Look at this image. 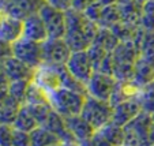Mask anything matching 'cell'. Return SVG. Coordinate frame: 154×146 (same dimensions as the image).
I'll return each mask as SVG.
<instances>
[{"label": "cell", "instance_id": "obj_17", "mask_svg": "<svg viewBox=\"0 0 154 146\" xmlns=\"http://www.w3.org/2000/svg\"><path fill=\"white\" fill-rule=\"evenodd\" d=\"M64 119H66V123H67V127L70 130L71 135L79 143L89 141L93 137L94 132H96V130L90 126V123L87 122V120H85L81 115L64 117Z\"/></svg>", "mask_w": 154, "mask_h": 146}, {"label": "cell", "instance_id": "obj_37", "mask_svg": "<svg viewBox=\"0 0 154 146\" xmlns=\"http://www.w3.org/2000/svg\"><path fill=\"white\" fill-rule=\"evenodd\" d=\"M89 143H90V146H113L101 132H98V131L94 132L93 137L89 139Z\"/></svg>", "mask_w": 154, "mask_h": 146}, {"label": "cell", "instance_id": "obj_30", "mask_svg": "<svg viewBox=\"0 0 154 146\" xmlns=\"http://www.w3.org/2000/svg\"><path fill=\"white\" fill-rule=\"evenodd\" d=\"M32 81H15L10 82V88H8V94L12 98H15L17 101H19L20 104L25 105V100H26V93L29 89Z\"/></svg>", "mask_w": 154, "mask_h": 146}, {"label": "cell", "instance_id": "obj_43", "mask_svg": "<svg viewBox=\"0 0 154 146\" xmlns=\"http://www.w3.org/2000/svg\"><path fill=\"white\" fill-rule=\"evenodd\" d=\"M147 2H149V0H134V3L138 4V6H140V7H143L146 3H147Z\"/></svg>", "mask_w": 154, "mask_h": 146}, {"label": "cell", "instance_id": "obj_4", "mask_svg": "<svg viewBox=\"0 0 154 146\" xmlns=\"http://www.w3.org/2000/svg\"><path fill=\"white\" fill-rule=\"evenodd\" d=\"M153 126L151 115L140 112L132 122L124 126V145L150 146V130Z\"/></svg>", "mask_w": 154, "mask_h": 146}, {"label": "cell", "instance_id": "obj_45", "mask_svg": "<svg viewBox=\"0 0 154 146\" xmlns=\"http://www.w3.org/2000/svg\"><path fill=\"white\" fill-rule=\"evenodd\" d=\"M151 119H153V123H154V113L151 115Z\"/></svg>", "mask_w": 154, "mask_h": 146}, {"label": "cell", "instance_id": "obj_5", "mask_svg": "<svg viewBox=\"0 0 154 146\" xmlns=\"http://www.w3.org/2000/svg\"><path fill=\"white\" fill-rule=\"evenodd\" d=\"M12 56L18 60L23 61L33 70H37L40 66L44 64L42 61V44L34 41L20 38L12 44Z\"/></svg>", "mask_w": 154, "mask_h": 146}, {"label": "cell", "instance_id": "obj_28", "mask_svg": "<svg viewBox=\"0 0 154 146\" xmlns=\"http://www.w3.org/2000/svg\"><path fill=\"white\" fill-rule=\"evenodd\" d=\"M48 102H49V94L32 82L27 89L25 105H37V104H48Z\"/></svg>", "mask_w": 154, "mask_h": 146}, {"label": "cell", "instance_id": "obj_31", "mask_svg": "<svg viewBox=\"0 0 154 146\" xmlns=\"http://www.w3.org/2000/svg\"><path fill=\"white\" fill-rule=\"evenodd\" d=\"M26 107L40 126H44V123L47 122L49 115L53 112L51 102H48V104H37V105H26Z\"/></svg>", "mask_w": 154, "mask_h": 146}, {"label": "cell", "instance_id": "obj_16", "mask_svg": "<svg viewBox=\"0 0 154 146\" xmlns=\"http://www.w3.org/2000/svg\"><path fill=\"white\" fill-rule=\"evenodd\" d=\"M23 38L34 41V42H40V44H42L44 41L49 38L45 23L38 12L30 15L23 20Z\"/></svg>", "mask_w": 154, "mask_h": 146}, {"label": "cell", "instance_id": "obj_33", "mask_svg": "<svg viewBox=\"0 0 154 146\" xmlns=\"http://www.w3.org/2000/svg\"><path fill=\"white\" fill-rule=\"evenodd\" d=\"M11 146H32V138H30V134L29 132L19 131V130L14 129Z\"/></svg>", "mask_w": 154, "mask_h": 146}, {"label": "cell", "instance_id": "obj_20", "mask_svg": "<svg viewBox=\"0 0 154 146\" xmlns=\"http://www.w3.org/2000/svg\"><path fill=\"white\" fill-rule=\"evenodd\" d=\"M23 104H20L11 96H6L0 100V124H10L15 122Z\"/></svg>", "mask_w": 154, "mask_h": 146}, {"label": "cell", "instance_id": "obj_42", "mask_svg": "<svg viewBox=\"0 0 154 146\" xmlns=\"http://www.w3.org/2000/svg\"><path fill=\"white\" fill-rule=\"evenodd\" d=\"M59 146H81V143L76 141H68V142H60Z\"/></svg>", "mask_w": 154, "mask_h": 146}, {"label": "cell", "instance_id": "obj_7", "mask_svg": "<svg viewBox=\"0 0 154 146\" xmlns=\"http://www.w3.org/2000/svg\"><path fill=\"white\" fill-rule=\"evenodd\" d=\"M70 45L64 38H48L42 42V61L49 66H66L70 59Z\"/></svg>", "mask_w": 154, "mask_h": 146}, {"label": "cell", "instance_id": "obj_19", "mask_svg": "<svg viewBox=\"0 0 154 146\" xmlns=\"http://www.w3.org/2000/svg\"><path fill=\"white\" fill-rule=\"evenodd\" d=\"M44 127L47 130H49L52 134H55L56 137L60 139V142H68V141H75L74 137L71 135L70 130L67 127V123L61 115H59L57 112L53 111L49 115L48 120L44 123Z\"/></svg>", "mask_w": 154, "mask_h": 146}, {"label": "cell", "instance_id": "obj_44", "mask_svg": "<svg viewBox=\"0 0 154 146\" xmlns=\"http://www.w3.org/2000/svg\"><path fill=\"white\" fill-rule=\"evenodd\" d=\"M130 2H134V0H117V4H124V3H130Z\"/></svg>", "mask_w": 154, "mask_h": 146}, {"label": "cell", "instance_id": "obj_29", "mask_svg": "<svg viewBox=\"0 0 154 146\" xmlns=\"http://www.w3.org/2000/svg\"><path fill=\"white\" fill-rule=\"evenodd\" d=\"M138 101L140 104L142 112H146L149 115L154 113V83L140 89L138 94Z\"/></svg>", "mask_w": 154, "mask_h": 146}, {"label": "cell", "instance_id": "obj_9", "mask_svg": "<svg viewBox=\"0 0 154 146\" xmlns=\"http://www.w3.org/2000/svg\"><path fill=\"white\" fill-rule=\"evenodd\" d=\"M116 83L117 81L113 75L96 71L86 85L87 96L104 100V101H109L112 94H113L115 88H116Z\"/></svg>", "mask_w": 154, "mask_h": 146}, {"label": "cell", "instance_id": "obj_36", "mask_svg": "<svg viewBox=\"0 0 154 146\" xmlns=\"http://www.w3.org/2000/svg\"><path fill=\"white\" fill-rule=\"evenodd\" d=\"M45 3L64 12L72 8V0H45Z\"/></svg>", "mask_w": 154, "mask_h": 146}, {"label": "cell", "instance_id": "obj_8", "mask_svg": "<svg viewBox=\"0 0 154 146\" xmlns=\"http://www.w3.org/2000/svg\"><path fill=\"white\" fill-rule=\"evenodd\" d=\"M66 67L83 85H87V82L90 81L93 74L96 73L93 61H91L87 51H76V52H72L67 61V64H66Z\"/></svg>", "mask_w": 154, "mask_h": 146}, {"label": "cell", "instance_id": "obj_26", "mask_svg": "<svg viewBox=\"0 0 154 146\" xmlns=\"http://www.w3.org/2000/svg\"><path fill=\"white\" fill-rule=\"evenodd\" d=\"M97 131L101 132L113 146L124 145V129L122 126H119V124H116V123L109 122L108 124H105L104 127H101Z\"/></svg>", "mask_w": 154, "mask_h": 146}, {"label": "cell", "instance_id": "obj_46", "mask_svg": "<svg viewBox=\"0 0 154 146\" xmlns=\"http://www.w3.org/2000/svg\"><path fill=\"white\" fill-rule=\"evenodd\" d=\"M59 145H60V143H59ZM59 145H55V146H59Z\"/></svg>", "mask_w": 154, "mask_h": 146}, {"label": "cell", "instance_id": "obj_2", "mask_svg": "<svg viewBox=\"0 0 154 146\" xmlns=\"http://www.w3.org/2000/svg\"><path fill=\"white\" fill-rule=\"evenodd\" d=\"M86 97L87 96L83 93L60 88L49 93V102L55 112H57L63 117H70L81 115Z\"/></svg>", "mask_w": 154, "mask_h": 146}, {"label": "cell", "instance_id": "obj_32", "mask_svg": "<svg viewBox=\"0 0 154 146\" xmlns=\"http://www.w3.org/2000/svg\"><path fill=\"white\" fill-rule=\"evenodd\" d=\"M87 53H89L91 61H93V66H94V70H96V71H97V68L101 66V63L104 61V59L109 55V52H106V51H105L101 45L96 44V42H93V44L89 47Z\"/></svg>", "mask_w": 154, "mask_h": 146}, {"label": "cell", "instance_id": "obj_41", "mask_svg": "<svg viewBox=\"0 0 154 146\" xmlns=\"http://www.w3.org/2000/svg\"><path fill=\"white\" fill-rule=\"evenodd\" d=\"M96 2H98L102 7L111 6V4H117V0H96Z\"/></svg>", "mask_w": 154, "mask_h": 146}, {"label": "cell", "instance_id": "obj_27", "mask_svg": "<svg viewBox=\"0 0 154 146\" xmlns=\"http://www.w3.org/2000/svg\"><path fill=\"white\" fill-rule=\"evenodd\" d=\"M122 20V14H120L119 4H111V6H105L102 8L101 18H100L98 26L100 27H108L111 29L116 23Z\"/></svg>", "mask_w": 154, "mask_h": 146}, {"label": "cell", "instance_id": "obj_12", "mask_svg": "<svg viewBox=\"0 0 154 146\" xmlns=\"http://www.w3.org/2000/svg\"><path fill=\"white\" fill-rule=\"evenodd\" d=\"M33 83L40 86L42 90H45L48 94L57 90L61 88L60 81V66H49L42 64L34 71Z\"/></svg>", "mask_w": 154, "mask_h": 146}, {"label": "cell", "instance_id": "obj_47", "mask_svg": "<svg viewBox=\"0 0 154 146\" xmlns=\"http://www.w3.org/2000/svg\"><path fill=\"white\" fill-rule=\"evenodd\" d=\"M123 146H127V145H123Z\"/></svg>", "mask_w": 154, "mask_h": 146}, {"label": "cell", "instance_id": "obj_13", "mask_svg": "<svg viewBox=\"0 0 154 146\" xmlns=\"http://www.w3.org/2000/svg\"><path fill=\"white\" fill-rule=\"evenodd\" d=\"M23 37V20L2 14L0 19V42L14 44Z\"/></svg>", "mask_w": 154, "mask_h": 146}, {"label": "cell", "instance_id": "obj_34", "mask_svg": "<svg viewBox=\"0 0 154 146\" xmlns=\"http://www.w3.org/2000/svg\"><path fill=\"white\" fill-rule=\"evenodd\" d=\"M102 8H104V7H102L101 4L98 3V2H94V3H91L90 6L85 10L83 14L86 15V18H89L90 20H93V22L98 23V22H100V18H101Z\"/></svg>", "mask_w": 154, "mask_h": 146}, {"label": "cell", "instance_id": "obj_11", "mask_svg": "<svg viewBox=\"0 0 154 146\" xmlns=\"http://www.w3.org/2000/svg\"><path fill=\"white\" fill-rule=\"evenodd\" d=\"M34 71L26 66L23 61L18 60L14 56L3 57L0 63V74L4 75L10 82L15 81H33Z\"/></svg>", "mask_w": 154, "mask_h": 146}, {"label": "cell", "instance_id": "obj_10", "mask_svg": "<svg viewBox=\"0 0 154 146\" xmlns=\"http://www.w3.org/2000/svg\"><path fill=\"white\" fill-rule=\"evenodd\" d=\"M45 0H2V14L25 20L38 12Z\"/></svg>", "mask_w": 154, "mask_h": 146}, {"label": "cell", "instance_id": "obj_25", "mask_svg": "<svg viewBox=\"0 0 154 146\" xmlns=\"http://www.w3.org/2000/svg\"><path fill=\"white\" fill-rule=\"evenodd\" d=\"M93 42L101 45L106 52L112 53L117 48V45L120 44V40L115 36V33L112 32L111 29H108V27H100V30H98V33H97Z\"/></svg>", "mask_w": 154, "mask_h": 146}, {"label": "cell", "instance_id": "obj_23", "mask_svg": "<svg viewBox=\"0 0 154 146\" xmlns=\"http://www.w3.org/2000/svg\"><path fill=\"white\" fill-rule=\"evenodd\" d=\"M119 8H120L123 22H125L128 25H132V26H139L140 18H142V14H143L142 7L135 4L134 2H130V3L119 4Z\"/></svg>", "mask_w": 154, "mask_h": 146}, {"label": "cell", "instance_id": "obj_40", "mask_svg": "<svg viewBox=\"0 0 154 146\" xmlns=\"http://www.w3.org/2000/svg\"><path fill=\"white\" fill-rule=\"evenodd\" d=\"M142 11H143V14L154 15V0H149L147 3L142 7Z\"/></svg>", "mask_w": 154, "mask_h": 146}, {"label": "cell", "instance_id": "obj_14", "mask_svg": "<svg viewBox=\"0 0 154 146\" xmlns=\"http://www.w3.org/2000/svg\"><path fill=\"white\" fill-rule=\"evenodd\" d=\"M140 112H142V108H140V104L138 101V97L137 98L127 100V101H123L113 107L112 122L124 127L130 122H132Z\"/></svg>", "mask_w": 154, "mask_h": 146}, {"label": "cell", "instance_id": "obj_21", "mask_svg": "<svg viewBox=\"0 0 154 146\" xmlns=\"http://www.w3.org/2000/svg\"><path fill=\"white\" fill-rule=\"evenodd\" d=\"M139 92H140V89L132 81H130V82L117 81L116 88H115L113 94H112L109 102L112 104V107H115L123 101H127V100H131V98H137Z\"/></svg>", "mask_w": 154, "mask_h": 146}, {"label": "cell", "instance_id": "obj_18", "mask_svg": "<svg viewBox=\"0 0 154 146\" xmlns=\"http://www.w3.org/2000/svg\"><path fill=\"white\" fill-rule=\"evenodd\" d=\"M115 61L117 63H131L135 64L140 56V45L135 40L122 41L112 52Z\"/></svg>", "mask_w": 154, "mask_h": 146}, {"label": "cell", "instance_id": "obj_1", "mask_svg": "<svg viewBox=\"0 0 154 146\" xmlns=\"http://www.w3.org/2000/svg\"><path fill=\"white\" fill-rule=\"evenodd\" d=\"M67 19V32L64 40L70 45L71 51H87L93 44L94 38L100 30L98 23L86 18V15L81 11L71 8L66 11Z\"/></svg>", "mask_w": 154, "mask_h": 146}, {"label": "cell", "instance_id": "obj_15", "mask_svg": "<svg viewBox=\"0 0 154 146\" xmlns=\"http://www.w3.org/2000/svg\"><path fill=\"white\" fill-rule=\"evenodd\" d=\"M132 82L139 89L154 83V56H139L135 63V74Z\"/></svg>", "mask_w": 154, "mask_h": 146}, {"label": "cell", "instance_id": "obj_35", "mask_svg": "<svg viewBox=\"0 0 154 146\" xmlns=\"http://www.w3.org/2000/svg\"><path fill=\"white\" fill-rule=\"evenodd\" d=\"M14 127L10 124H0V146H11Z\"/></svg>", "mask_w": 154, "mask_h": 146}, {"label": "cell", "instance_id": "obj_22", "mask_svg": "<svg viewBox=\"0 0 154 146\" xmlns=\"http://www.w3.org/2000/svg\"><path fill=\"white\" fill-rule=\"evenodd\" d=\"M38 126H40V124H38L37 120L34 119V116L30 113V111L27 109L26 105H23L22 108H20L17 119H15V122L12 123V127H14L15 130L29 132V134L32 131H34Z\"/></svg>", "mask_w": 154, "mask_h": 146}, {"label": "cell", "instance_id": "obj_24", "mask_svg": "<svg viewBox=\"0 0 154 146\" xmlns=\"http://www.w3.org/2000/svg\"><path fill=\"white\" fill-rule=\"evenodd\" d=\"M30 138L32 146H55L60 143V139L44 126H38L34 131L30 132Z\"/></svg>", "mask_w": 154, "mask_h": 146}, {"label": "cell", "instance_id": "obj_6", "mask_svg": "<svg viewBox=\"0 0 154 146\" xmlns=\"http://www.w3.org/2000/svg\"><path fill=\"white\" fill-rule=\"evenodd\" d=\"M38 14L42 18L49 38H64L67 32V19L66 12L44 3L38 10Z\"/></svg>", "mask_w": 154, "mask_h": 146}, {"label": "cell", "instance_id": "obj_3", "mask_svg": "<svg viewBox=\"0 0 154 146\" xmlns=\"http://www.w3.org/2000/svg\"><path fill=\"white\" fill-rule=\"evenodd\" d=\"M81 116L90 123V126L97 131L109 122H112L113 107L109 101H104V100L87 96L83 109L81 112Z\"/></svg>", "mask_w": 154, "mask_h": 146}, {"label": "cell", "instance_id": "obj_39", "mask_svg": "<svg viewBox=\"0 0 154 146\" xmlns=\"http://www.w3.org/2000/svg\"><path fill=\"white\" fill-rule=\"evenodd\" d=\"M96 0H72V8L76 11L83 12L87 7L90 6L91 3H94Z\"/></svg>", "mask_w": 154, "mask_h": 146}, {"label": "cell", "instance_id": "obj_48", "mask_svg": "<svg viewBox=\"0 0 154 146\" xmlns=\"http://www.w3.org/2000/svg\"><path fill=\"white\" fill-rule=\"evenodd\" d=\"M153 146H154V145H153Z\"/></svg>", "mask_w": 154, "mask_h": 146}, {"label": "cell", "instance_id": "obj_38", "mask_svg": "<svg viewBox=\"0 0 154 146\" xmlns=\"http://www.w3.org/2000/svg\"><path fill=\"white\" fill-rule=\"evenodd\" d=\"M139 26L142 27V29H145L146 32H154V15L142 14Z\"/></svg>", "mask_w": 154, "mask_h": 146}]
</instances>
